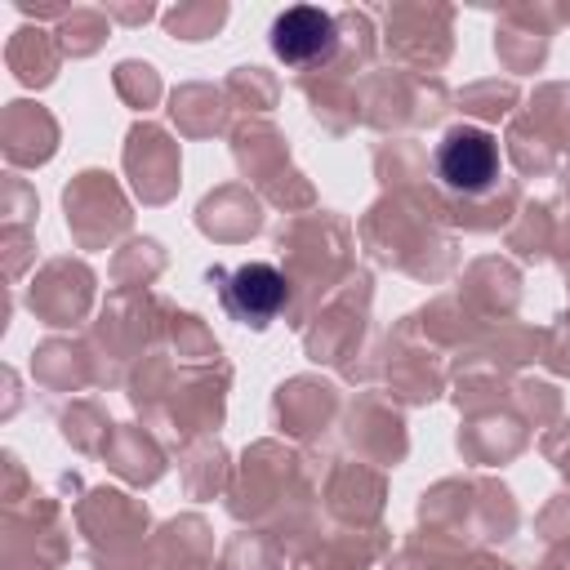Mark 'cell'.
<instances>
[{
    "instance_id": "obj_3",
    "label": "cell",
    "mask_w": 570,
    "mask_h": 570,
    "mask_svg": "<svg viewBox=\"0 0 570 570\" xmlns=\"http://www.w3.org/2000/svg\"><path fill=\"white\" fill-rule=\"evenodd\" d=\"M334 18L325 9H312V4H294L285 9L276 22H272V49L276 58L303 67V62H316L334 49Z\"/></svg>"
},
{
    "instance_id": "obj_2",
    "label": "cell",
    "mask_w": 570,
    "mask_h": 570,
    "mask_svg": "<svg viewBox=\"0 0 570 570\" xmlns=\"http://www.w3.org/2000/svg\"><path fill=\"white\" fill-rule=\"evenodd\" d=\"M223 307L245 325H267L285 307V276L272 263H245L227 276Z\"/></svg>"
},
{
    "instance_id": "obj_1",
    "label": "cell",
    "mask_w": 570,
    "mask_h": 570,
    "mask_svg": "<svg viewBox=\"0 0 570 570\" xmlns=\"http://www.w3.org/2000/svg\"><path fill=\"white\" fill-rule=\"evenodd\" d=\"M436 174L450 191H463V196H481L494 187L499 178V147H494V134L485 129H450L445 142L436 147Z\"/></svg>"
}]
</instances>
